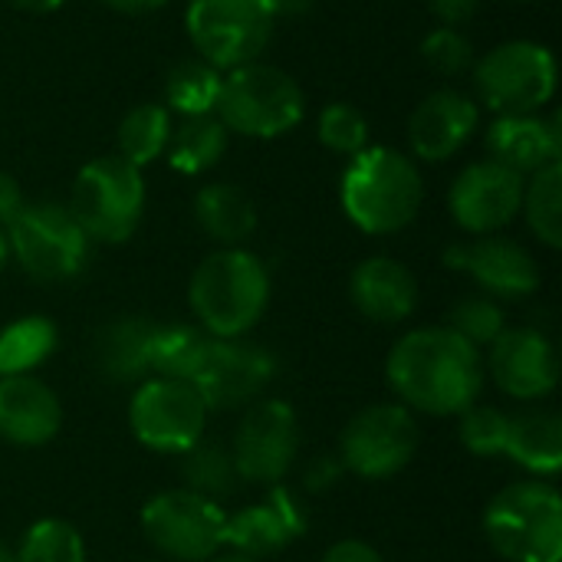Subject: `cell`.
I'll list each match as a JSON object with an SVG mask.
<instances>
[{
  "instance_id": "cell-21",
  "label": "cell",
  "mask_w": 562,
  "mask_h": 562,
  "mask_svg": "<svg viewBox=\"0 0 562 562\" xmlns=\"http://www.w3.org/2000/svg\"><path fill=\"white\" fill-rule=\"evenodd\" d=\"M484 145L491 161L527 178L562 158L560 115H497L487 128Z\"/></svg>"
},
{
  "instance_id": "cell-39",
  "label": "cell",
  "mask_w": 562,
  "mask_h": 562,
  "mask_svg": "<svg viewBox=\"0 0 562 562\" xmlns=\"http://www.w3.org/2000/svg\"><path fill=\"white\" fill-rule=\"evenodd\" d=\"M319 562H385V557H382L372 543L349 537V540L333 543V547L323 553V560Z\"/></svg>"
},
{
  "instance_id": "cell-25",
  "label": "cell",
  "mask_w": 562,
  "mask_h": 562,
  "mask_svg": "<svg viewBox=\"0 0 562 562\" xmlns=\"http://www.w3.org/2000/svg\"><path fill=\"white\" fill-rule=\"evenodd\" d=\"M198 227L221 247H240L257 231V207L250 194L231 181H211L194 194Z\"/></svg>"
},
{
  "instance_id": "cell-15",
  "label": "cell",
  "mask_w": 562,
  "mask_h": 562,
  "mask_svg": "<svg viewBox=\"0 0 562 562\" xmlns=\"http://www.w3.org/2000/svg\"><path fill=\"white\" fill-rule=\"evenodd\" d=\"M484 375L514 402H543L560 385V352L537 326H507L487 346Z\"/></svg>"
},
{
  "instance_id": "cell-6",
  "label": "cell",
  "mask_w": 562,
  "mask_h": 562,
  "mask_svg": "<svg viewBox=\"0 0 562 562\" xmlns=\"http://www.w3.org/2000/svg\"><path fill=\"white\" fill-rule=\"evenodd\" d=\"M66 207L92 244H125L145 214V178L119 155L92 158L79 168Z\"/></svg>"
},
{
  "instance_id": "cell-31",
  "label": "cell",
  "mask_w": 562,
  "mask_h": 562,
  "mask_svg": "<svg viewBox=\"0 0 562 562\" xmlns=\"http://www.w3.org/2000/svg\"><path fill=\"white\" fill-rule=\"evenodd\" d=\"M520 214L527 217V227L533 231V237L550 247H562V161H553L533 175H527L524 181V201H520Z\"/></svg>"
},
{
  "instance_id": "cell-11",
  "label": "cell",
  "mask_w": 562,
  "mask_h": 562,
  "mask_svg": "<svg viewBox=\"0 0 562 562\" xmlns=\"http://www.w3.org/2000/svg\"><path fill=\"white\" fill-rule=\"evenodd\" d=\"M227 448L240 474V484H283L300 458V418L293 405L273 395L257 398L240 412V422Z\"/></svg>"
},
{
  "instance_id": "cell-23",
  "label": "cell",
  "mask_w": 562,
  "mask_h": 562,
  "mask_svg": "<svg viewBox=\"0 0 562 562\" xmlns=\"http://www.w3.org/2000/svg\"><path fill=\"white\" fill-rule=\"evenodd\" d=\"M155 319L122 313L105 319L92 336L95 372L112 385H138L148 379V346Z\"/></svg>"
},
{
  "instance_id": "cell-1",
  "label": "cell",
  "mask_w": 562,
  "mask_h": 562,
  "mask_svg": "<svg viewBox=\"0 0 562 562\" xmlns=\"http://www.w3.org/2000/svg\"><path fill=\"white\" fill-rule=\"evenodd\" d=\"M385 379L408 412L458 418L481 402L484 352L448 326H418L392 346Z\"/></svg>"
},
{
  "instance_id": "cell-48",
  "label": "cell",
  "mask_w": 562,
  "mask_h": 562,
  "mask_svg": "<svg viewBox=\"0 0 562 562\" xmlns=\"http://www.w3.org/2000/svg\"><path fill=\"white\" fill-rule=\"evenodd\" d=\"M155 562H168V560H155Z\"/></svg>"
},
{
  "instance_id": "cell-36",
  "label": "cell",
  "mask_w": 562,
  "mask_h": 562,
  "mask_svg": "<svg viewBox=\"0 0 562 562\" xmlns=\"http://www.w3.org/2000/svg\"><path fill=\"white\" fill-rule=\"evenodd\" d=\"M316 138L336 151V155H359L362 148H369V122L366 115L349 105V102H329L323 112H319V122H316Z\"/></svg>"
},
{
  "instance_id": "cell-38",
  "label": "cell",
  "mask_w": 562,
  "mask_h": 562,
  "mask_svg": "<svg viewBox=\"0 0 562 562\" xmlns=\"http://www.w3.org/2000/svg\"><path fill=\"white\" fill-rule=\"evenodd\" d=\"M342 477H346V468H342L339 454H316V458L306 464V471H303V491H310V494H326V491H333Z\"/></svg>"
},
{
  "instance_id": "cell-8",
  "label": "cell",
  "mask_w": 562,
  "mask_h": 562,
  "mask_svg": "<svg viewBox=\"0 0 562 562\" xmlns=\"http://www.w3.org/2000/svg\"><path fill=\"white\" fill-rule=\"evenodd\" d=\"M7 244L20 270L40 283H66L79 277L92 247L69 207L56 201L23 204V211L7 227Z\"/></svg>"
},
{
  "instance_id": "cell-35",
  "label": "cell",
  "mask_w": 562,
  "mask_h": 562,
  "mask_svg": "<svg viewBox=\"0 0 562 562\" xmlns=\"http://www.w3.org/2000/svg\"><path fill=\"white\" fill-rule=\"evenodd\" d=\"M458 438L461 445L477 454V458H504L507 448V422L510 412L497 408V405H471L464 415H458Z\"/></svg>"
},
{
  "instance_id": "cell-5",
  "label": "cell",
  "mask_w": 562,
  "mask_h": 562,
  "mask_svg": "<svg viewBox=\"0 0 562 562\" xmlns=\"http://www.w3.org/2000/svg\"><path fill=\"white\" fill-rule=\"evenodd\" d=\"M306 99L300 82L270 63H247L224 72L214 115L234 135L280 138L303 122Z\"/></svg>"
},
{
  "instance_id": "cell-29",
  "label": "cell",
  "mask_w": 562,
  "mask_h": 562,
  "mask_svg": "<svg viewBox=\"0 0 562 562\" xmlns=\"http://www.w3.org/2000/svg\"><path fill=\"white\" fill-rule=\"evenodd\" d=\"M171 128H175V119L161 102H142V105L128 109L115 132L119 158L142 171L145 165H151L165 155Z\"/></svg>"
},
{
  "instance_id": "cell-30",
  "label": "cell",
  "mask_w": 562,
  "mask_h": 562,
  "mask_svg": "<svg viewBox=\"0 0 562 562\" xmlns=\"http://www.w3.org/2000/svg\"><path fill=\"white\" fill-rule=\"evenodd\" d=\"M178 458H181L178 471H181L184 491H191V494H201V497L221 504L224 497H231L240 487V474H237L231 448L224 441L201 438L194 448H188Z\"/></svg>"
},
{
  "instance_id": "cell-33",
  "label": "cell",
  "mask_w": 562,
  "mask_h": 562,
  "mask_svg": "<svg viewBox=\"0 0 562 562\" xmlns=\"http://www.w3.org/2000/svg\"><path fill=\"white\" fill-rule=\"evenodd\" d=\"M86 540L82 533L69 524V520H59V517H46V520H36L20 547L13 550V562H86Z\"/></svg>"
},
{
  "instance_id": "cell-2",
  "label": "cell",
  "mask_w": 562,
  "mask_h": 562,
  "mask_svg": "<svg viewBox=\"0 0 562 562\" xmlns=\"http://www.w3.org/2000/svg\"><path fill=\"white\" fill-rule=\"evenodd\" d=\"M425 201L418 165L389 145H369L349 158L339 181V204L346 217L372 237L405 231Z\"/></svg>"
},
{
  "instance_id": "cell-44",
  "label": "cell",
  "mask_w": 562,
  "mask_h": 562,
  "mask_svg": "<svg viewBox=\"0 0 562 562\" xmlns=\"http://www.w3.org/2000/svg\"><path fill=\"white\" fill-rule=\"evenodd\" d=\"M10 3L26 13H53L56 7H63V0H10Z\"/></svg>"
},
{
  "instance_id": "cell-17",
  "label": "cell",
  "mask_w": 562,
  "mask_h": 562,
  "mask_svg": "<svg viewBox=\"0 0 562 562\" xmlns=\"http://www.w3.org/2000/svg\"><path fill=\"white\" fill-rule=\"evenodd\" d=\"M524 181H527L524 175H517L491 158L474 161L454 178V184L448 191V211H451L454 224L461 231H468L471 237L501 234L520 214Z\"/></svg>"
},
{
  "instance_id": "cell-43",
  "label": "cell",
  "mask_w": 562,
  "mask_h": 562,
  "mask_svg": "<svg viewBox=\"0 0 562 562\" xmlns=\"http://www.w3.org/2000/svg\"><path fill=\"white\" fill-rule=\"evenodd\" d=\"M270 3L277 16H300V13H310L316 0H270Z\"/></svg>"
},
{
  "instance_id": "cell-18",
  "label": "cell",
  "mask_w": 562,
  "mask_h": 562,
  "mask_svg": "<svg viewBox=\"0 0 562 562\" xmlns=\"http://www.w3.org/2000/svg\"><path fill=\"white\" fill-rule=\"evenodd\" d=\"M306 507L296 491L277 484L267 487V494L257 504L240 507L237 514H227L224 524V550L267 562L283 553L293 540L306 533Z\"/></svg>"
},
{
  "instance_id": "cell-47",
  "label": "cell",
  "mask_w": 562,
  "mask_h": 562,
  "mask_svg": "<svg viewBox=\"0 0 562 562\" xmlns=\"http://www.w3.org/2000/svg\"><path fill=\"white\" fill-rule=\"evenodd\" d=\"M0 562H13V550L7 543H0Z\"/></svg>"
},
{
  "instance_id": "cell-4",
  "label": "cell",
  "mask_w": 562,
  "mask_h": 562,
  "mask_svg": "<svg viewBox=\"0 0 562 562\" xmlns=\"http://www.w3.org/2000/svg\"><path fill=\"white\" fill-rule=\"evenodd\" d=\"M484 537L507 562H562V497L547 477L507 484L484 510Z\"/></svg>"
},
{
  "instance_id": "cell-27",
  "label": "cell",
  "mask_w": 562,
  "mask_h": 562,
  "mask_svg": "<svg viewBox=\"0 0 562 562\" xmlns=\"http://www.w3.org/2000/svg\"><path fill=\"white\" fill-rule=\"evenodd\" d=\"M227 128L221 125L217 115H191V119H181L175 128H171V138H168V165L178 171V175H204L211 171L224 151H227Z\"/></svg>"
},
{
  "instance_id": "cell-24",
  "label": "cell",
  "mask_w": 562,
  "mask_h": 562,
  "mask_svg": "<svg viewBox=\"0 0 562 562\" xmlns=\"http://www.w3.org/2000/svg\"><path fill=\"white\" fill-rule=\"evenodd\" d=\"M504 458L533 477H557L562 468V418L550 408L510 412Z\"/></svg>"
},
{
  "instance_id": "cell-12",
  "label": "cell",
  "mask_w": 562,
  "mask_h": 562,
  "mask_svg": "<svg viewBox=\"0 0 562 562\" xmlns=\"http://www.w3.org/2000/svg\"><path fill=\"white\" fill-rule=\"evenodd\" d=\"M211 408L191 382L145 379L135 385L128 402L132 438L155 454H184L207 431Z\"/></svg>"
},
{
  "instance_id": "cell-3",
  "label": "cell",
  "mask_w": 562,
  "mask_h": 562,
  "mask_svg": "<svg viewBox=\"0 0 562 562\" xmlns=\"http://www.w3.org/2000/svg\"><path fill=\"white\" fill-rule=\"evenodd\" d=\"M270 290V270L257 254L221 247L194 267L188 303L211 339H240L263 319Z\"/></svg>"
},
{
  "instance_id": "cell-20",
  "label": "cell",
  "mask_w": 562,
  "mask_h": 562,
  "mask_svg": "<svg viewBox=\"0 0 562 562\" xmlns=\"http://www.w3.org/2000/svg\"><path fill=\"white\" fill-rule=\"evenodd\" d=\"M63 428L59 395L36 375L0 379V438L13 448H43Z\"/></svg>"
},
{
  "instance_id": "cell-46",
  "label": "cell",
  "mask_w": 562,
  "mask_h": 562,
  "mask_svg": "<svg viewBox=\"0 0 562 562\" xmlns=\"http://www.w3.org/2000/svg\"><path fill=\"white\" fill-rule=\"evenodd\" d=\"M7 260H10V244H7V231L0 227V270L7 267Z\"/></svg>"
},
{
  "instance_id": "cell-9",
  "label": "cell",
  "mask_w": 562,
  "mask_h": 562,
  "mask_svg": "<svg viewBox=\"0 0 562 562\" xmlns=\"http://www.w3.org/2000/svg\"><path fill=\"white\" fill-rule=\"evenodd\" d=\"M270 0H188L184 26L204 63L221 72L257 63L273 40Z\"/></svg>"
},
{
  "instance_id": "cell-14",
  "label": "cell",
  "mask_w": 562,
  "mask_h": 562,
  "mask_svg": "<svg viewBox=\"0 0 562 562\" xmlns=\"http://www.w3.org/2000/svg\"><path fill=\"white\" fill-rule=\"evenodd\" d=\"M277 375V356L240 336V339H211L207 359L191 382L211 412H244L267 395Z\"/></svg>"
},
{
  "instance_id": "cell-16",
  "label": "cell",
  "mask_w": 562,
  "mask_h": 562,
  "mask_svg": "<svg viewBox=\"0 0 562 562\" xmlns=\"http://www.w3.org/2000/svg\"><path fill=\"white\" fill-rule=\"evenodd\" d=\"M445 267L474 280V286L491 300H527L540 290L537 257L501 234L471 237L445 250Z\"/></svg>"
},
{
  "instance_id": "cell-13",
  "label": "cell",
  "mask_w": 562,
  "mask_h": 562,
  "mask_svg": "<svg viewBox=\"0 0 562 562\" xmlns=\"http://www.w3.org/2000/svg\"><path fill=\"white\" fill-rule=\"evenodd\" d=\"M227 514L184 487L161 491L142 507V533L168 562H207L224 550Z\"/></svg>"
},
{
  "instance_id": "cell-37",
  "label": "cell",
  "mask_w": 562,
  "mask_h": 562,
  "mask_svg": "<svg viewBox=\"0 0 562 562\" xmlns=\"http://www.w3.org/2000/svg\"><path fill=\"white\" fill-rule=\"evenodd\" d=\"M422 59L441 76H461L474 66V43L461 26H435L422 40Z\"/></svg>"
},
{
  "instance_id": "cell-34",
  "label": "cell",
  "mask_w": 562,
  "mask_h": 562,
  "mask_svg": "<svg viewBox=\"0 0 562 562\" xmlns=\"http://www.w3.org/2000/svg\"><path fill=\"white\" fill-rule=\"evenodd\" d=\"M445 326L451 333H458L464 342H471L477 352H484L507 329V313H504L501 300H491L484 293H471L451 306Z\"/></svg>"
},
{
  "instance_id": "cell-10",
  "label": "cell",
  "mask_w": 562,
  "mask_h": 562,
  "mask_svg": "<svg viewBox=\"0 0 562 562\" xmlns=\"http://www.w3.org/2000/svg\"><path fill=\"white\" fill-rule=\"evenodd\" d=\"M418 422L402 402L359 408L339 435V461L346 474L362 481H389L402 474L418 451Z\"/></svg>"
},
{
  "instance_id": "cell-7",
  "label": "cell",
  "mask_w": 562,
  "mask_h": 562,
  "mask_svg": "<svg viewBox=\"0 0 562 562\" xmlns=\"http://www.w3.org/2000/svg\"><path fill=\"white\" fill-rule=\"evenodd\" d=\"M474 86L487 109L497 115L543 112L557 95V56L533 40H510L474 59Z\"/></svg>"
},
{
  "instance_id": "cell-26",
  "label": "cell",
  "mask_w": 562,
  "mask_h": 562,
  "mask_svg": "<svg viewBox=\"0 0 562 562\" xmlns=\"http://www.w3.org/2000/svg\"><path fill=\"white\" fill-rule=\"evenodd\" d=\"M211 349V336L194 323H155L148 346V379L194 382Z\"/></svg>"
},
{
  "instance_id": "cell-19",
  "label": "cell",
  "mask_w": 562,
  "mask_h": 562,
  "mask_svg": "<svg viewBox=\"0 0 562 562\" xmlns=\"http://www.w3.org/2000/svg\"><path fill=\"white\" fill-rule=\"evenodd\" d=\"M481 125V105L468 92L438 89L425 95L408 119V145L422 161L454 158Z\"/></svg>"
},
{
  "instance_id": "cell-22",
  "label": "cell",
  "mask_w": 562,
  "mask_h": 562,
  "mask_svg": "<svg viewBox=\"0 0 562 562\" xmlns=\"http://www.w3.org/2000/svg\"><path fill=\"white\" fill-rule=\"evenodd\" d=\"M349 300L366 319L398 326L418 306V280L395 257H369L349 277Z\"/></svg>"
},
{
  "instance_id": "cell-28",
  "label": "cell",
  "mask_w": 562,
  "mask_h": 562,
  "mask_svg": "<svg viewBox=\"0 0 562 562\" xmlns=\"http://www.w3.org/2000/svg\"><path fill=\"white\" fill-rule=\"evenodd\" d=\"M59 346V329L49 316H20L0 326V379L3 375H36L43 362Z\"/></svg>"
},
{
  "instance_id": "cell-45",
  "label": "cell",
  "mask_w": 562,
  "mask_h": 562,
  "mask_svg": "<svg viewBox=\"0 0 562 562\" xmlns=\"http://www.w3.org/2000/svg\"><path fill=\"white\" fill-rule=\"evenodd\" d=\"M207 562H260V560H250V557H240V553H231V550H221L217 557H211Z\"/></svg>"
},
{
  "instance_id": "cell-41",
  "label": "cell",
  "mask_w": 562,
  "mask_h": 562,
  "mask_svg": "<svg viewBox=\"0 0 562 562\" xmlns=\"http://www.w3.org/2000/svg\"><path fill=\"white\" fill-rule=\"evenodd\" d=\"M23 191H20V184H16V178L13 175H7V171H0V227L7 231L10 224H13V217L23 211Z\"/></svg>"
},
{
  "instance_id": "cell-42",
  "label": "cell",
  "mask_w": 562,
  "mask_h": 562,
  "mask_svg": "<svg viewBox=\"0 0 562 562\" xmlns=\"http://www.w3.org/2000/svg\"><path fill=\"white\" fill-rule=\"evenodd\" d=\"M99 3H105V7L115 10V13L138 16V13H155V10H161L168 0H99Z\"/></svg>"
},
{
  "instance_id": "cell-32",
  "label": "cell",
  "mask_w": 562,
  "mask_h": 562,
  "mask_svg": "<svg viewBox=\"0 0 562 562\" xmlns=\"http://www.w3.org/2000/svg\"><path fill=\"white\" fill-rule=\"evenodd\" d=\"M224 72L214 69L204 59H184L178 63L165 79V109L178 112L181 119L191 115H214L217 95H221Z\"/></svg>"
},
{
  "instance_id": "cell-40",
  "label": "cell",
  "mask_w": 562,
  "mask_h": 562,
  "mask_svg": "<svg viewBox=\"0 0 562 562\" xmlns=\"http://www.w3.org/2000/svg\"><path fill=\"white\" fill-rule=\"evenodd\" d=\"M428 7L441 20V26H461L481 10V0H428Z\"/></svg>"
}]
</instances>
